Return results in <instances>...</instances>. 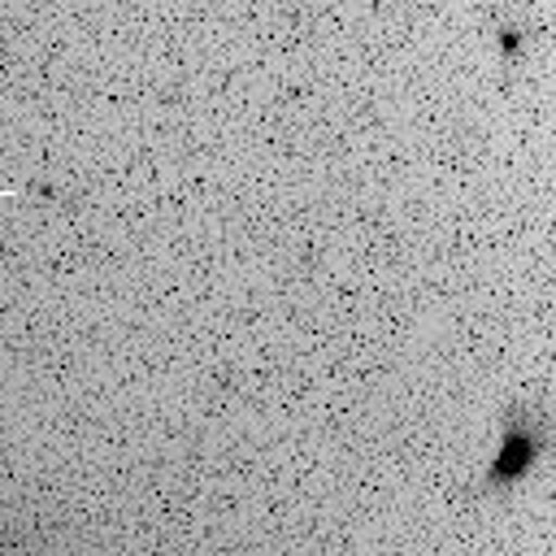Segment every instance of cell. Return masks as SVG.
I'll return each instance as SVG.
<instances>
[{
    "mask_svg": "<svg viewBox=\"0 0 556 556\" xmlns=\"http://www.w3.org/2000/svg\"><path fill=\"white\" fill-rule=\"evenodd\" d=\"M547 447H552V426H547V417H539V413H530V408L513 413V417H508V430H504V443H500V456H495L491 469L482 473V491L491 495V491L517 486V482L534 469V460H539Z\"/></svg>",
    "mask_w": 556,
    "mask_h": 556,
    "instance_id": "6da1fadb",
    "label": "cell"
}]
</instances>
